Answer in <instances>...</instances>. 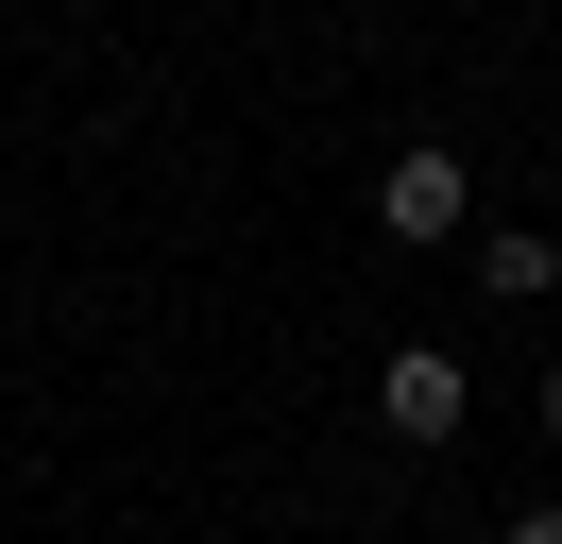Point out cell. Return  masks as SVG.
<instances>
[{"instance_id": "obj_1", "label": "cell", "mask_w": 562, "mask_h": 544, "mask_svg": "<svg viewBox=\"0 0 562 544\" xmlns=\"http://www.w3.org/2000/svg\"><path fill=\"white\" fill-rule=\"evenodd\" d=\"M375 222H392V238H460V222H477V188H460V154H443V136L375 170Z\"/></svg>"}, {"instance_id": "obj_2", "label": "cell", "mask_w": 562, "mask_h": 544, "mask_svg": "<svg viewBox=\"0 0 562 544\" xmlns=\"http://www.w3.org/2000/svg\"><path fill=\"white\" fill-rule=\"evenodd\" d=\"M375 408H392V442H460V408H477V392H460V358H443V340H409V358L375 374Z\"/></svg>"}, {"instance_id": "obj_3", "label": "cell", "mask_w": 562, "mask_h": 544, "mask_svg": "<svg viewBox=\"0 0 562 544\" xmlns=\"http://www.w3.org/2000/svg\"><path fill=\"white\" fill-rule=\"evenodd\" d=\"M477 290H494V306H528V290H562V256L512 222V238H477Z\"/></svg>"}, {"instance_id": "obj_4", "label": "cell", "mask_w": 562, "mask_h": 544, "mask_svg": "<svg viewBox=\"0 0 562 544\" xmlns=\"http://www.w3.org/2000/svg\"><path fill=\"white\" fill-rule=\"evenodd\" d=\"M512 544H562V510H528V528H512Z\"/></svg>"}, {"instance_id": "obj_5", "label": "cell", "mask_w": 562, "mask_h": 544, "mask_svg": "<svg viewBox=\"0 0 562 544\" xmlns=\"http://www.w3.org/2000/svg\"><path fill=\"white\" fill-rule=\"evenodd\" d=\"M546 426H562V374H546Z\"/></svg>"}]
</instances>
